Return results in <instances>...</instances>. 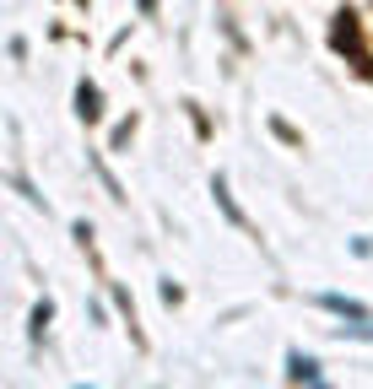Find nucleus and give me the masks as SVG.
I'll return each mask as SVG.
<instances>
[{"mask_svg":"<svg viewBox=\"0 0 373 389\" xmlns=\"http://www.w3.org/2000/svg\"><path fill=\"white\" fill-rule=\"evenodd\" d=\"M76 103H81V119H98V114H103V108H98V87H87V81L76 87Z\"/></svg>","mask_w":373,"mask_h":389,"instance_id":"f257e3e1","label":"nucleus"},{"mask_svg":"<svg viewBox=\"0 0 373 389\" xmlns=\"http://www.w3.org/2000/svg\"><path fill=\"white\" fill-rule=\"evenodd\" d=\"M292 379H319V368H314L308 357H292Z\"/></svg>","mask_w":373,"mask_h":389,"instance_id":"f03ea898","label":"nucleus"}]
</instances>
